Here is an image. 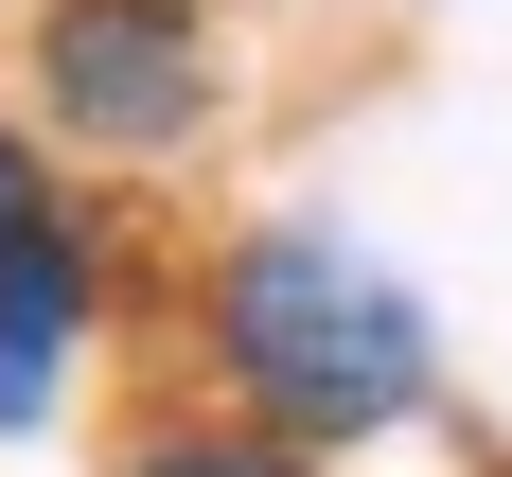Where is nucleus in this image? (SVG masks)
I'll list each match as a JSON object with an SVG mask.
<instances>
[{"instance_id": "nucleus-2", "label": "nucleus", "mask_w": 512, "mask_h": 477, "mask_svg": "<svg viewBox=\"0 0 512 477\" xmlns=\"http://www.w3.org/2000/svg\"><path fill=\"white\" fill-rule=\"evenodd\" d=\"M36 106L89 159H195L230 106L212 0H36Z\"/></svg>"}, {"instance_id": "nucleus-5", "label": "nucleus", "mask_w": 512, "mask_h": 477, "mask_svg": "<svg viewBox=\"0 0 512 477\" xmlns=\"http://www.w3.org/2000/svg\"><path fill=\"white\" fill-rule=\"evenodd\" d=\"M36 195H53V159L18 142V124H0V212H36Z\"/></svg>"}, {"instance_id": "nucleus-1", "label": "nucleus", "mask_w": 512, "mask_h": 477, "mask_svg": "<svg viewBox=\"0 0 512 477\" xmlns=\"http://www.w3.org/2000/svg\"><path fill=\"white\" fill-rule=\"evenodd\" d=\"M195 336H212V371H230V407H248V424H283V442H318V460L389 442V424L442 389L424 301L354 248V230H248V248L212 265Z\"/></svg>"}, {"instance_id": "nucleus-4", "label": "nucleus", "mask_w": 512, "mask_h": 477, "mask_svg": "<svg viewBox=\"0 0 512 477\" xmlns=\"http://www.w3.org/2000/svg\"><path fill=\"white\" fill-rule=\"evenodd\" d=\"M124 477H318V442H283V424H159Z\"/></svg>"}, {"instance_id": "nucleus-3", "label": "nucleus", "mask_w": 512, "mask_h": 477, "mask_svg": "<svg viewBox=\"0 0 512 477\" xmlns=\"http://www.w3.org/2000/svg\"><path fill=\"white\" fill-rule=\"evenodd\" d=\"M89 336H106V230L71 195L0 212V442H36L89 389Z\"/></svg>"}]
</instances>
